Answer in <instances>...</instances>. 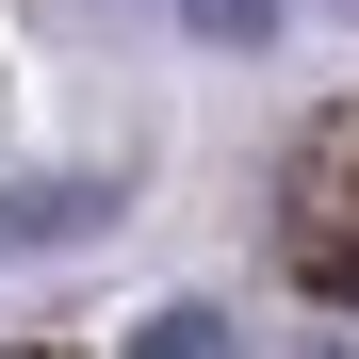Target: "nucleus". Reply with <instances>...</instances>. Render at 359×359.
Here are the masks:
<instances>
[{"label":"nucleus","instance_id":"7ed1b4c3","mask_svg":"<svg viewBox=\"0 0 359 359\" xmlns=\"http://www.w3.org/2000/svg\"><path fill=\"white\" fill-rule=\"evenodd\" d=\"M131 359H229V311L212 294H163V311L131 327Z\"/></svg>","mask_w":359,"mask_h":359},{"label":"nucleus","instance_id":"f257e3e1","mask_svg":"<svg viewBox=\"0 0 359 359\" xmlns=\"http://www.w3.org/2000/svg\"><path fill=\"white\" fill-rule=\"evenodd\" d=\"M131 212V163H66V180H0V262L17 245H82V229Z\"/></svg>","mask_w":359,"mask_h":359},{"label":"nucleus","instance_id":"f03ea898","mask_svg":"<svg viewBox=\"0 0 359 359\" xmlns=\"http://www.w3.org/2000/svg\"><path fill=\"white\" fill-rule=\"evenodd\" d=\"M163 17L196 33V49H278V33H294V0H163Z\"/></svg>","mask_w":359,"mask_h":359}]
</instances>
